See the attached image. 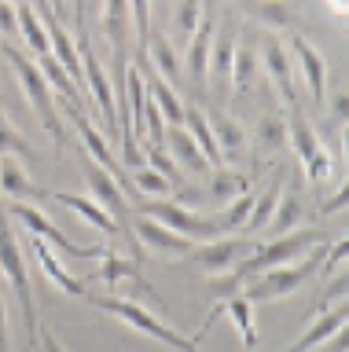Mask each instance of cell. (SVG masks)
Listing matches in <instances>:
<instances>
[{
	"mask_svg": "<svg viewBox=\"0 0 349 352\" xmlns=\"http://www.w3.org/2000/svg\"><path fill=\"white\" fill-rule=\"evenodd\" d=\"M327 246H331V242H320V246H313L302 261L254 275V279H246L243 286H239V294H243L246 301H287L298 286H305L327 264Z\"/></svg>",
	"mask_w": 349,
	"mask_h": 352,
	"instance_id": "2",
	"label": "cell"
},
{
	"mask_svg": "<svg viewBox=\"0 0 349 352\" xmlns=\"http://www.w3.org/2000/svg\"><path fill=\"white\" fill-rule=\"evenodd\" d=\"M8 206V217H15L19 224H23L30 235H37V239H45L52 250H59V253H67V257H81V261H96V257H103V242H96V246H78V242H70L67 235H63V228L52 220L41 206L34 202H4Z\"/></svg>",
	"mask_w": 349,
	"mask_h": 352,
	"instance_id": "5",
	"label": "cell"
},
{
	"mask_svg": "<svg viewBox=\"0 0 349 352\" xmlns=\"http://www.w3.org/2000/svg\"><path fill=\"white\" fill-rule=\"evenodd\" d=\"M133 235L144 242V246L151 250V253H158V257H166V261H184L188 253L199 246V242H191V239H184V235H177V231H169L166 224H158V220H151V217H133Z\"/></svg>",
	"mask_w": 349,
	"mask_h": 352,
	"instance_id": "11",
	"label": "cell"
},
{
	"mask_svg": "<svg viewBox=\"0 0 349 352\" xmlns=\"http://www.w3.org/2000/svg\"><path fill=\"white\" fill-rule=\"evenodd\" d=\"M257 136H261V143L283 147V143H287V121H283V118H265L257 125Z\"/></svg>",
	"mask_w": 349,
	"mask_h": 352,
	"instance_id": "37",
	"label": "cell"
},
{
	"mask_svg": "<svg viewBox=\"0 0 349 352\" xmlns=\"http://www.w3.org/2000/svg\"><path fill=\"white\" fill-rule=\"evenodd\" d=\"M210 129L217 136V147H221V154H224V165H228V158H235V154L246 151V132L239 129L235 118H213Z\"/></svg>",
	"mask_w": 349,
	"mask_h": 352,
	"instance_id": "31",
	"label": "cell"
},
{
	"mask_svg": "<svg viewBox=\"0 0 349 352\" xmlns=\"http://www.w3.org/2000/svg\"><path fill=\"white\" fill-rule=\"evenodd\" d=\"M221 312L232 316V323L239 330V341H243V349H257V327H254V301H246L243 294H232L224 297Z\"/></svg>",
	"mask_w": 349,
	"mask_h": 352,
	"instance_id": "27",
	"label": "cell"
},
{
	"mask_svg": "<svg viewBox=\"0 0 349 352\" xmlns=\"http://www.w3.org/2000/svg\"><path fill=\"white\" fill-rule=\"evenodd\" d=\"M34 257H37L41 272H45L48 279H52V286H56V290H63L67 297H89V279H81V275H70L67 264H63L56 253H52L48 242L37 239V235H34Z\"/></svg>",
	"mask_w": 349,
	"mask_h": 352,
	"instance_id": "18",
	"label": "cell"
},
{
	"mask_svg": "<svg viewBox=\"0 0 349 352\" xmlns=\"http://www.w3.org/2000/svg\"><path fill=\"white\" fill-rule=\"evenodd\" d=\"M19 37L26 41V48L37 55H52V44H48V33H45V22H41L37 8L34 4H19Z\"/></svg>",
	"mask_w": 349,
	"mask_h": 352,
	"instance_id": "28",
	"label": "cell"
},
{
	"mask_svg": "<svg viewBox=\"0 0 349 352\" xmlns=\"http://www.w3.org/2000/svg\"><path fill=\"white\" fill-rule=\"evenodd\" d=\"M327 4H331V8L338 11V15H346V4H349V0H327Z\"/></svg>",
	"mask_w": 349,
	"mask_h": 352,
	"instance_id": "43",
	"label": "cell"
},
{
	"mask_svg": "<svg viewBox=\"0 0 349 352\" xmlns=\"http://www.w3.org/2000/svg\"><path fill=\"white\" fill-rule=\"evenodd\" d=\"M45 4H48V11H52V15H56V19L63 22V15H67V8H63V0H45Z\"/></svg>",
	"mask_w": 349,
	"mask_h": 352,
	"instance_id": "42",
	"label": "cell"
},
{
	"mask_svg": "<svg viewBox=\"0 0 349 352\" xmlns=\"http://www.w3.org/2000/svg\"><path fill=\"white\" fill-rule=\"evenodd\" d=\"M0 195L12 198V202H41L45 198V191L34 184L30 165L23 158H12V154L0 158Z\"/></svg>",
	"mask_w": 349,
	"mask_h": 352,
	"instance_id": "17",
	"label": "cell"
},
{
	"mask_svg": "<svg viewBox=\"0 0 349 352\" xmlns=\"http://www.w3.org/2000/svg\"><path fill=\"white\" fill-rule=\"evenodd\" d=\"M100 279H107L111 286H122V283H133V286H140V290H147V294H155L151 286L144 283V275H140V264H136V257H129V253H122V250H111L107 246L103 250V257H100ZM158 297V294H155Z\"/></svg>",
	"mask_w": 349,
	"mask_h": 352,
	"instance_id": "21",
	"label": "cell"
},
{
	"mask_svg": "<svg viewBox=\"0 0 349 352\" xmlns=\"http://www.w3.org/2000/svg\"><path fill=\"white\" fill-rule=\"evenodd\" d=\"M342 202H346V187H338L335 198H324V213H335V209L342 206Z\"/></svg>",
	"mask_w": 349,
	"mask_h": 352,
	"instance_id": "41",
	"label": "cell"
},
{
	"mask_svg": "<svg viewBox=\"0 0 349 352\" xmlns=\"http://www.w3.org/2000/svg\"><path fill=\"white\" fill-rule=\"evenodd\" d=\"M346 301H335L331 308H320V312L313 316V323L302 330V338L294 341V345L287 349V352H313V349H320L324 341H331V338H338V334H346Z\"/></svg>",
	"mask_w": 349,
	"mask_h": 352,
	"instance_id": "13",
	"label": "cell"
},
{
	"mask_svg": "<svg viewBox=\"0 0 349 352\" xmlns=\"http://www.w3.org/2000/svg\"><path fill=\"white\" fill-rule=\"evenodd\" d=\"M129 187L140 198H169L173 195V184L158 169H151V165H140V169L129 173Z\"/></svg>",
	"mask_w": 349,
	"mask_h": 352,
	"instance_id": "30",
	"label": "cell"
},
{
	"mask_svg": "<svg viewBox=\"0 0 349 352\" xmlns=\"http://www.w3.org/2000/svg\"><path fill=\"white\" fill-rule=\"evenodd\" d=\"M246 11H250V15H254L268 33L290 26V15H287V8H283V0H246Z\"/></svg>",
	"mask_w": 349,
	"mask_h": 352,
	"instance_id": "34",
	"label": "cell"
},
{
	"mask_svg": "<svg viewBox=\"0 0 349 352\" xmlns=\"http://www.w3.org/2000/svg\"><path fill=\"white\" fill-rule=\"evenodd\" d=\"M147 63H151V70H155L166 85H173V88L180 85V55H177V48L169 44L166 33L151 30V41H147Z\"/></svg>",
	"mask_w": 349,
	"mask_h": 352,
	"instance_id": "26",
	"label": "cell"
},
{
	"mask_svg": "<svg viewBox=\"0 0 349 352\" xmlns=\"http://www.w3.org/2000/svg\"><path fill=\"white\" fill-rule=\"evenodd\" d=\"M103 33H107V41H111V48H114V63H118V70L129 63L125 59V33H129V0H103Z\"/></svg>",
	"mask_w": 349,
	"mask_h": 352,
	"instance_id": "25",
	"label": "cell"
},
{
	"mask_svg": "<svg viewBox=\"0 0 349 352\" xmlns=\"http://www.w3.org/2000/svg\"><path fill=\"white\" fill-rule=\"evenodd\" d=\"M250 187V180L239 169H228V165H221V169H213V180L206 184V198H210L213 206H224L232 202L235 195H243Z\"/></svg>",
	"mask_w": 349,
	"mask_h": 352,
	"instance_id": "29",
	"label": "cell"
},
{
	"mask_svg": "<svg viewBox=\"0 0 349 352\" xmlns=\"http://www.w3.org/2000/svg\"><path fill=\"white\" fill-rule=\"evenodd\" d=\"M166 151H169V158L173 165L184 173H195V176H202V173H210V162L202 158V151H199V143H195L188 136V129L177 125V129H166Z\"/></svg>",
	"mask_w": 349,
	"mask_h": 352,
	"instance_id": "20",
	"label": "cell"
},
{
	"mask_svg": "<svg viewBox=\"0 0 349 352\" xmlns=\"http://www.w3.org/2000/svg\"><path fill=\"white\" fill-rule=\"evenodd\" d=\"M85 184H89V191H92L96 202H100V206L107 209V213H111V217L118 220L122 235H129L133 228H129V220H125V217H129V209H133V206L125 202L122 184H118L114 176L107 173V169H100V165H96V162L89 158V154H85Z\"/></svg>",
	"mask_w": 349,
	"mask_h": 352,
	"instance_id": "10",
	"label": "cell"
},
{
	"mask_svg": "<svg viewBox=\"0 0 349 352\" xmlns=\"http://www.w3.org/2000/svg\"><path fill=\"white\" fill-rule=\"evenodd\" d=\"M0 33L19 37V4H12V0H0Z\"/></svg>",
	"mask_w": 349,
	"mask_h": 352,
	"instance_id": "38",
	"label": "cell"
},
{
	"mask_svg": "<svg viewBox=\"0 0 349 352\" xmlns=\"http://www.w3.org/2000/svg\"><path fill=\"white\" fill-rule=\"evenodd\" d=\"M184 129H188V136H191L195 143H199V151H202V158L210 162V169H221V165H224V154H221V147H217V136H213V129H210L206 110L184 103Z\"/></svg>",
	"mask_w": 349,
	"mask_h": 352,
	"instance_id": "23",
	"label": "cell"
},
{
	"mask_svg": "<svg viewBox=\"0 0 349 352\" xmlns=\"http://www.w3.org/2000/svg\"><path fill=\"white\" fill-rule=\"evenodd\" d=\"M81 74H85V88H89V96L96 99V110L103 114V121L111 129H118V107H114V85L111 77H107L103 63L96 59L92 48L81 52Z\"/></svg>",
	"mask_w": 349,
	"mask_h": 352,
	"instance_id": "14",
	"label": "cell"
},
{
	"mask_svg": "<svg viewBox=\"0 0 349 352\" xmlns=\"http://www.w3.org/2000/svg\"><path fill=\"white\" fill-rule=\"evenodd\" d=\"M257 242L261 239H228V235H217V239H206L202 246H195L191 253H188V261H195V264H202L210 275H228L235 268V264H243L250 253L257 250Z\"/></svg>",
	"mask_w": 349,
	"mask_h": 352,
	"instance_id": "8",
	"label": "cell"
},
{
	"mask_svg": "<svg viewBox=\"0 0 349 352\" xmlns=\"http://www.w3.org/2000/svg\"><path fill=\"white\" fill-rule=\"evenodd\" d=\"M177 30H180V48L188 44V37L195 33V26H199V19H202V4L199 0H180L177 4Z\"/></svg>",
	"mask_w": 349,
	"mask_h": 352,
	"instance_id": "36",
	"label": "cell"
},
{
	"mask_svg": "<svg viewBox=\"0 0 349 352\" xmlns=\"http://www.w3.org/2000/svg\"><path fill=\"white\" fill-rule=\"evenodd\" d=\"M85 301L96 305V308H100V312H107V316L122 319L125 327L136 330V334H147V338L162 341V345L173 349V352H202L191 338H184L180 330H173L158 312H151V308L140 305V301H129V297H85Z\"/></svg>",
	"mask_w": 349,
	"mask_h": 352,
	"instance_id": "3",
	"label": "cell"
},
{
	"mask_svg": "<svg viewBox=\"0 0 349 352\" xmlns=\"http://www.w3.org/2000/svg\"><path fill=\"white\" fill-rule=\"evenodd\" d=\"M257 63H261V70L272 77V85L279 88V99H283V103H287V107H298V92H294V63H290L287 44H283L276 33L265 30Z\"/></svg>",
	"mask_w": 349,
	"mask_h": 352,
	"instance_id": "9",
	"label": "cell"
},
{
	"mask_svg": "<svg viewBox=\"0 0 349 352\" xmlns=\"http://www.w3.org/2000/svg\"><path fill=\"white\" fill-rule=\"evenodd\" d=\"M136 209H140V217L158 220V224H166L169 231H177V235L191 239V242H199V239H217V235H221V228H217L213 217L195 213L191 206L173 202V198H144V202H140Z\"/></svg>",
	"mask_w": 349,
	"mask_h": 352,
	"instance_id": "6",
	"label": "cell"
},
{
	"mask_svg": "<svg viewBox=\"0 0 349 352\" xmlns=\"http://www.w3.org/2000/svg\"><path fill=\"white\" fill-rule=\"evenodd\" d=\"M287 140H290V147L298 151V162H302V169L305 176H309L313 184H324V180H331V173H335V165H331V147L316 136V129L305 121V114L298 107H290V118H287Z\"/></svg>",
	"mask_w": 349,
	"mask_h": 352,
	"instance_id": "7",
	"label": "cell"
},
{
	"mask_svg": "<svg viewBox=\"0 0 349 352\" xmlns=\"http://www.w3.org/2000/svg\"><path fill=\"white\" fill-rule=\"evenodd\" d=\"M302 213H305V202H302V191L294 184H283L279 191V202L272 209V220L265 224V235L276 239V235H287V231L302 228Z\"/></svg>",
	"mask_w": 349,
	"mask_h": 352,
	"instance_id": "22",
	"label": "cell"
},
{
	"mask_svg": "<svg viewBox=\"0 0 349 352\" xmlns=\"http://www.w3.org/2000/svg\"><path fill=\"white\" fill-rule=\"evenodd\" d=\"M12 4H30V0H12Z\"/></svg>",
	"mask_w": 349,
	"mask_h": 352,
	"instance_id": "44",
	"label": "cell"
},
{
	"mask_svg": "<svg viewBox=\"0 0 349 352\" xmlns=\"http://www.w3.org/2000/svg\"><path fill=\"white\" fill-rule=\"evenodd\" d=\"M37 341H41V349H45V352H70L67 345H59V338L52 334L48 327H41V334H37Z\"/></svg>",
	"mask_w": 349,
	"mask_h": 352,
	"instance_id": "40",
	"label": "cell"
},
{
	"mask_svg": "<svg viewBox=\"0 0 349 352\" xmlns=\"http://www.w3.org/2000/svg\"><path fill=\"white\" fill-rule=\"evenodd\" d=\"M279 191H283V173L272 176L265 195H254V209H250L246 231H265V224L272 220V209H276V202H279Z\"/></svg>",
	"mask_w": 349,
	"mask_h": 352,
	"instance_id": "32",
	"label": "cell"
},
{
	"mask_svg": "<svg viewBox=\"0 0 349 352\" xmlns=\"http://www.w3.org/2000/svg\"><path fill=\"white\" fill-rule=\"evenodd\" d=\"M213 30H217L213 8H210V11L202 8L199 26H195V33L188 37V44H184V63H188V74H191V81H195V85H206V74H210V44H213Z\"/></svg>",
	"mask_w": 349,
	"mask_h": 352,
	"instance_id": "15",
	"label": "cell"
},
{
	"mask_svg": "<svg viewBox=\"0 0 349 352\" xmlns=\"http://www.w3.org/2000/svg\"><path fill=\"white\" fill-rule=\"evenodd\" d=\"M290 55L298 59L302 66V74H305V85H309V96H313V103L316 107H324L327 103V59L320 55V48L309 41V37H302V33H290Z\"/></svg>",
	"mask_w": 349,
	"mask_h": 352,
	"instance_id": "12",
	"label": "cell"
},
{
	"mask_svg": "<svg viewBox=\"0 0 349 352\" xmlns=\"http://www.w3.org/2000/svg\"><path fill=\"white\" fill-rule=\"evenodd\" d=\"M4 59L12 63V70L19 77V85H23L26 92V103L34 107V114L41 118V125L48 129V136L63 143V125H59V107H56V96H52V88L45 81V74L37 70V63H30V55H23L15 48L12 41H4Z\"/></svg>",
	"mask_w": 349,
	"mask_h": 352,
	"instance_id": "4",
	"label": "cell"
},
{
	"mask_svg": "<svg viewBox=\"0 0 349 352\" xmlns=\"http://www.w3.org/2000/svg\"><path fill=\"white\" fill-rule=\"evenodd\" d=\"M0 279L8 283V290L15 294L19 312H23V330H26V349H34V341L41 334V319H37V301H34V286H30V268L26 257L19 250V235L8 217V206L0 198Z\"/></svg>",
	"mask_w": 349,
	"mask_h": 352,
	"instance_id": "1",
	"label": "cell"
},
{
	"mask_svg": "<svg viewBox=\"0 0 349 352\" xmlns=\"http://www.w3.org/2000/svg\"><path fill=\"white\" fill-rule=\"evenodd\" d=\"M257 70H261L257 52L250 48V44H235V55H232V85H235V92H243V88L254 85Z\"/></svg>",
	"mask_w": 349,
	"mask_h": 352,
	"instance_id": "33",
	"label": "cell"
},
{
	"mask_svg": "<svg viewBox=\"0 0 349 352\" xmlns=\"http://www.w3.org/2000/svg\"><path fill=\"white\" fill-rule=\"evenodd\" d=\"M136 70H140V77H144V92H147V99L158 107V114H162V121H166L169 129H177V125H184V99L177 96V88L173 85H166L162 77L151 70V63L144 59V63H133Z\"/></svg>",
	"mask_w": 349,
	"mask_h": 352,
	"instance_id": "16",
	"label": "cell"
},
{
	"mask_svg": "<svg viewBox=\"0 0 349 352\" xmlns=\"http://www.w3.org/2000/svg\"><path fill=\"white\" fill-rule=\"evenodd\" d=\"M45 198H52V202H59V206H67V209H74V213H78L85 224H92L96 231H100V235H107V239H114L118 231V220L107 213V209L96 202V198H89V195H70V191H59V195H45Z\"/></svg>",
	"mask_w": 349,
	"mask_h": 352,
	"instance_id": "19",
	"label": "cell"
},
{
	"mask_svg": "<svg viewBox=\"0 0 349 352\" xmlns=\"http://www.w3.org/2000/svg\"><path fill=\"white\" fill-rule=\"evenodd\" d=\"M0 352H12V338H8V301L0 290Z\"/></svg>",
	"mask_w": 349,
	"mask_h": 352,
	"instance_id": "39",
	"label": "cell"
},
{
	"mask_svg": "<svg viewBox=\"0 0 349 352\" xmlns=\"http://www.w3.org/2000/svg\"><path fill=\"white\" fill-rule=\"evenodd\" d=\"M239 33H235V19H224L213 30V44H210V70L221 85L232 81V55H235Z\"/></svg>",
	"mask_w": 349,
	"mask_h": 352,
	"instance_id": "24",
	"label": "cell"
},
{
	"mask_svg": "<svg viewBox=\"0 0 349 352\" xmlns=\"http://www.w3.org/2000/svg\"><path fill=\"white\" fill-rule=\"evenodd\" d=\"M4 154L30 162V143H26V136H23V132H19L4 114H0V158H4Z\"/></svg>",
	"mask_w": 349,
	"mask_h": 352,
	"instance_id": "35",
	"label": "cell"
}]
</instances>
